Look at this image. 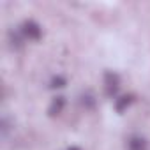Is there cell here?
Masks as SVG:
<instances>
[{
  "label": "cell",
  "mask_w": 150,
  "mask_h": 150,
  "mask_svg": "<svg viewBox=\"0 0 150 150\" xmlns=\"http://www.w3.org/2000/svg\"><path fill=\"white\" fill-rule=\"evenodd\" d=\"M103 85H104V94L110 99H115L120 88V76L113 71H106L103 76Z\"/></svg>",
  "instance_id": "obj_1"
},
{
  "label": "cell",
  "mask_w": 150,
  "mask_h": 150,
  "mask_svg": "<svg viewBox=\"0 0 150 150\" xmlns=\"http://www.w3.org/2000/svg\"><path fill=\"white\" fill-rule=\"evenodd\" d=\"M20 30H21V34L25 35V39H28V41H39V39L42 37V28H41V25H39L37 21H34V20H25V21L21 23Z\"/></svg>",
  "instance_id": "obj_2"
},
{
  "label": "cell",
  "mask_w": 150,
  "mask_h": 150,
  "mask_svg": "<svg viewBox=\"0 0 150 150\" xmlns=\"http://www.w3.org/2000/svg\"><path fill=\"white\" fill-rule=\"evenodd\" d=\"M7 41H9V46L13 50H21L23 48V41H25V35L21 34V30L18 28H9L7 30Z\"/></svg>",
  "instance_id": "obj_3"
},
{
  "label": "cell",
  "mask_w": 150,
  "mask_h": 150,
  "mask_svg": "<svg viewBox=\"0 0 150 150\" xmlns=\"http://www.w3.org/2000/svg\"><path fill=\"white\" fill-rule=\"evenodd\" d=\"M64 108H65V97L64 96H57V97L51 99V103L48 106V115L50 117H57V115H60L64 111Z\"/></svg>",
  "instance_id": "obj_4"
},
{
  "label": "cell",
  "mask_w": 150,
  "mask_h": 150,
  "mask_svg": "<svg viewBox=\"0 0 150 150\" xmlns=\"http://www.w3.org/2000/svg\"><path fill=\"white\" fill-rule=\"evenodd\" d=\"M132 101H134V96H132V94L122 96V97L115 99V110H117L118 113H122V111H125V110L132 104Z\"/></svg>",
  "instance_id": "obj_5"
},
{
  "label": "cell",
  "mask_w": 150,
  "mask_h": 150,
  "mask_svg": "<svg viewBox=\"0 0 150 150\" xmlns=\"http://www.w3.org/2000/svg\"><path fill=\"white\" fill-rule=\"evenodd\" d=\"M80 103H81V106L85 108V110H94L96 108V96L90 92V90H85L81 96H80Z\"/></svg>",
  "instance_id": "obj_6"
},
{
  "label": "cell",
  "mask_w": 150,
  "mask_h": 150,
  "mask_svg": "<svg viewBox=\"0 0 150 150\" xmlns=\"http://www.w3.org/2000/svg\"><path fill=\"white\" fill-rule=\"evenodd\" d=\"M127 146H129V150H148L146 141L143 138H139V136H132L127 141Z\"/></svg>",
  "instance_id": "obj_7"
},
{
  "label": "cell",
  "mask_w": 150,
  "mask_h": 150,
  "mask_svg": "<svg viewBox=\"0 0 150 150\" xmlns=\"http://www.w3.org/2000/svg\"><path fill=\"white\" fill-rule=\"evenodd\" d=\"M50 88H53V90H58V88H64L65 85H67V80L62 76V74H55V76H51V80H50Z\"/></svg>",
  "instance_id": "obj_8"
},
{
  "label": "cell",
  "mask_w": 150,
  "mask_h": 150,
  "mask_svg": "<svg viewBox=\"0 0 150 150\" xmlns=\"http://www.w3.org/2000/svg\"><path fill=\"white\" fill-rule=\"evenodd\" d=\"M11 129H13V127H11V120H9V117H2V120H0V134H2L4 139L9 136Z\"/></svg>",
  "instance_id": "obj_9"
},
{
  "label": "cell",
  "mask_w": 150,
  "mask_h": 150,
  "mask_svg": "<svg viewBox=\"0 0 150 150\" xmlns=\"http://www.w3.org/2000/svg\"><path fill=\"white\" fill-rule=\"evenodd\" d=\"M67 150H81V148H78V146H71V148H67Z\"/></svg>",
  "instance_id": "obj_10"
}]
</instances>
